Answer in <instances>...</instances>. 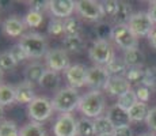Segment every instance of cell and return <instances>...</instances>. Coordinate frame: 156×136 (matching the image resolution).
<instances>
[{"mask_svg":"<svg viewBox=\"0 0 156 136\" xmlns=\"http://www.w3.org/2000/svg\"><path fill=\"white\" fill-rule=\"evenodd\" d=\"M147 69V75H145V79H144L143 84L149 89H156V65H152Z\"/></svg>","mask_w":156,"mask_h":136,"instance_id":"obj_38","label":"cell"},{"mask_svg":"<svg viewBox=\"0 0 156 136\" xmlns=\"http://www.w3.org/2000/svg\"><path fill=\"white\" fill-rule=\"evenodd\" d=\"M49 10L57 19H61V18L67 19V18L72 17L73 11L76 10V2L73 0H50Z\"/></svg>","mask_w":156,"mask_h":136,"instance_id":"obj_13","label":"cell"},{"mask_svg":"<svg viewBox=\"0 0 156 136\" xmlns=\"http://www.w3.org/2000/svg\"><path fill=\"white\" fill-rule=\"evenodd\" d=\"M55 136H77V121L71 113H62L57 117L53 127Z\"/></svg>","mask_w":156,"mask_h":136,"instance_id":"obj_9","label":"cell"},{"mask_svg":"<svg viewBox=\"0 0 156 136\" xmlns=\"http://www.w3.org/2000/svg\"><path fill=\"white\" fill-rule=\"evenodd\" d=\"M106 117L112 121V124L115 128H118V127H125V125H129V123H130V119H129V113L128 110H125V109H122L121 106H118V105H113L112 108L107 110V114Z\"/></svg>","mask_w":156,"mask_h":136,"instance_id":"obj_16","label":"cell"},{"mask_svg":"<svg viewBox=\"0 0 156 136\" xmlns=\"http://www.w3.org/2000/svg\"><path fill=\"white\" fill-rule=\"evenodd\" d=\"M139 136H155L154 134H141V135H139Z\"/></svg>","mask_w":156,"mask_h":136,"instance_id":"obj_46","label":"cell"},{"mask_svg":"<svg viewBox=\"0 0 156 136\" xmlns=\"http://www.w3.org/2000/svg\"><path fill=\"white\" fill-rule=\"evenodd\" d=\"M77 135L79 136H97L95 135V125L94 120L82 117L77 120Z\"/></svg>","mask_w":156,"mask_h":136,"instance_id":"obj_27","label":"cell"},{"mask_svg":"<svg viewBox=\"0 0 156 136\" xmlns=\"http://www.w3.org/2000/svg\"><path fill=\"white\" fill-rule=\"evenodd\" d=\"M53 105L52 101H49L45 97H37L33 102L27 105V113L29 117L35 123H42L48 120L53 113Z\"/></svg>","mask_w":156,"mask_h":136,"instance_id":"obj_5","label":"cell"},{"mask_svg":"<svg viewBox=\"0 0 156 136\" xmlns=\"http://www.w3.org/2000/svg\"><path fill=\"white\" fill-rule=\"evenodd\" d=\"M0 84H2V71H0Z\"/></svg>","mask_w":156,"mask_h":136,"instance_id":"obj_48","label":"cell"},{"mask_svg":"<svg viewBox=\"0 0 156 136\" xmlns=\"http://www.w3.org/2000/svg\"><path fill=\"white\" fill-rule=\"evenodd\" d=\"M147 75V69H144L143 67H137V68H129L125 78L129 83H141L145 79Z\"/></svg>","mask_w":156,"mask_h":136,"instance_id":"obj_30","label":"cell"},{"mask_svg":"<svg viewBox=\"0 0 156 136\" xmlns=\"http://www.w3.org/2000/svg\"><path fill=\"white\" fill-rule=\"evenodd\" d=\"M110 79V74L107 69L101 65H92L87 69V84L86 86L92 87L94 90L105 89L107 82Z\"/></svg>","mask_w":156,"mask_h":136,"instance_id":"obj_10","label":"cell"},{"mask_svg":"<svg viewBox=\"0 0 156 136\" xmlns=\"http://www.w3.org/2000/svg\"><path fill=\"white\" fill-rule=\"evenodd\" d=\"M107 69V72L110 74V76H125L128 72L129 67L126 65L124 59H119V57H114L112 61L105 67Z\"/></svg>","mask_w":156,"mask_h":136,"instance_id":"obj_22","label":"cell"},{"mask_svg":"<svg viewBox=\"0 0 156 136\" xmlns=\"http://www.w3.org/2000/svg\"><path fill=\"white\" fill-rule=\"evenodd\" d=\"M87 69L83 64H73L65 69V78H67L69 87L79 89L87 84Z\"/></svg>","mask_w":156,"mask_h":136,"instance_id":"obj_12","label":"cell"},{"mask_svg":"<svg viewBox=\"0 0 156 136\" xmlns=\"http://www.w3.org/2000/svg\"><path fill=\"white\" fill-rule=\"evenodd\" d=\"M148 15H149V17H151L152 22L156 23V2H151V3H149Z\"/></svg>","mask_w":156,"mask_h":136,"instance_id":"obj_44","label":"cell"},{"mask_svg":"<svg viewBox=\"0 0 156 136\" xmlns=\"http://www.w3.org/2000/svg\"><path fill=\"white\" fill-rule=\"evenodd\" d=\"M20 46L26 50L29 57L40 59L48 53V42L44 35L38 33H29L20 38Z\"/></svg>","mask_w":156,"mask_h":136,"instance_id":"obj_3","label":"cell"},{"mask_svg":"<svg viewBox=\"0 0 156 136\" xmlns=\"http://www.w3.org/2000/svg\"><path fill=\"white\" fill-rule=\"evenodd\" d=\"M132 15V6L126 2H118V8H117V13L114 15V22L117 25H128L129 20H130Z\"/></svg>","mask_w":156,"mask_h":136,"instance_id":"obj_20","label":"cell"},{"mask_svg":"<svg viewBox=\"0 0 156 136\" xmlns=\"http://www.w3.org/2000/svg\"><path fill=\"white\" fill-rule=\"evenodd\" d=\"M102 8H103L105 17L114 18V15L117 13V8H118V2H115V0H106V2H102Z\"/></svg>","mask_w":156,"mask_h":136,"instance_id":"obj_39","label":"cell"},{"mask_svg":"<svg viewBox=\"0 0 156 136\" xmlns=\"http://www.w3.org/2000/svg\"><path fill=\"white\" fill-rule=\"evenodd\" d=\"M128 26L130 27V30L136 37H148L149 33L155 27L151 17L148 15V13H144V11L132 15Z\"/></svg>","mask_w":156,"mask_h":136,"instance_id":"obj_6","label":"cell"},{"mask_svg":"<svg viewBox=\"0 0 156 136\" xmlns=\"http://www.w3.org/2000/svg\"><path fill=\"white\" fill-rule=\"evenodd\" d=\"M113 40L121 49L129 50L137 48V37L128 25H117L113 27Z\"/></svg>","mask_w":156,"mask_h":136,"instance_id":"obj_8","label":"cell"},{"mask_svg":"<svg viewBox=\"0 0 156 136\" xmlns=\"http://www.w3.org/2000/svg\"><path fill=\"white\" fill-rule=\"evenodd\" d=\"M48 33L53 37H60L64 34V22L61 19H52L48 26Z\"/></svg>","mask_w":156,"mask_h":136,"instance_id":"obj_36","label":"cell"},{"mask_svg":"<svg viewBox=\"0 0 156 136\" xmlns=\"http://www.w3.org/2000/svg\"><path fill=\"white\" fill-rule=\"evenodd\" d=\"M124 60L129 68H137V67H143L145 56H144V53L139 48H133V49L125 50Z\"/></svg>","mask_w":156,"mask_h":136,"instance_id":"obj_19","label":"cell"},{"mask_svg":"<svg viewBox=\"0 0 156 136\" xmlns=\"http://www.w3.org/2000/svg\"><path fill=\"white\" fill-rule=\"evenodd\" d=\"M8 52L11 53V56L14 57V60L16 61V64L18 63H22V61H25V60H27L29 59V56H27V53H26V50L23 49L22 46H20V44H16V45H14L12 48H11Z\"/></svg>","mask_w":156,"mask_h":136,"instance_id":"obj_37","label":"cell"},{"mask_svg":"<svg viewBox=\"0 0 156 136\" xmlns=\"http://www.w3.org/2000/svg\"><path fill=\"white\" fill-rule=\"evenodd\" d=\"M136 95H137L139 102L147 104V102L149 101V98H151V89L144 86V84H140V86L136 89Z\"/></svg>","mask_w":156,"mask_h":136,"instance_id":"obj_40","label":"cell"},{"mask_svg":"<svg viewBox=\"0 0 156 136\" xmlns=\"http://www.w3.org/2000/svg\"><path fill=\"white\" fill-rule=\"evenodd\" d=\"M3 116V106H0V117Z\"/></svg>","mask_w":156,"mask_h":136,"instance_id":"obj_47","label":"cell"},{"mask_svg":"<svg viewBox=\"0 0 156 136\" xmlns=\"http://www.w3.org/2000/svg\"><path fill=\"white\" fill-rule=\"evenodd\" d=\"M80 102V97L76 89L73 87H64L56 93L52 99L53 109L60 113H71L72 110L77 109Z\"/></svg>","mask_w":156,"mask_h":136,"instance_id":"obj_2","label":"cell"},{"mask_svg":"<svg viewBox=\"0 0 156 136\" xmlns=\"http://www.w3.org/2000/svg\"><path fill=\"white\" fill-rule=\"evenodd\" d=\"M45 60L49 69L52 71H64L69 67V57L64 49H50L45 54Z\"/></svg>","mask_w":156,"mask_h":136,"instance_id":"obj_11","label":"cell"},{"mask_svg":"<svg viewBox=\"0 0 156 136\" xmlns=\"http://www.w3.org/2000/svg\"><path fill=\"white\" fill-rule=\"evenodd\" d=\"M58 84H60L58 72L52 71V69H46L44 76L41 78V80H40V86L46 90H55L58 87Z\"/></svg>","mask_w":156,"mask_h":136,"instance_id":"obj_24","label":"cell"},{"mask_svg":"<svg viewBox=\"0 0 156 136\" xmlns=\"http://www.w3.org/2000/svg\"><path fill=\"white\" fill-rule=\"evenodd\" d=\"M64 22V34L65 35H79L80 23L75 17H69L62 20Z\"/></svg>","mask_w":156,"mask_h":136,"instance_id":"obj_31","label":"cell"},{"mask_svg":"<svg viewBox=\"0 0 156 136\" xmlns=\"http://www.w3.org/2000/svg\"><path fill=\"white\" fill-rule=\"evenodd\" d=\"M137 102H139V99H137L136 91H133V90L130 89L128 93H125L124 95L119 97L118 101H117V105L121 106L122 109H125V110H129V109L132 106H134Z\"/></svg>","mask_w":156,"mask_h":136,"instance_id":"obj_29","label":"cell"},{"mask_svg":"<svg viewBox=\"0 0 156 136\" xmlns=\"http://www.w3.org/2000/svg\"><path fill=\"white\" fill-rule=\"evenodd\" d=\"M90 59L95 63L97 65L101 67H106L110 61L114 59V50L113 46L110 45L109 41H102V40H95L92 42L91 48L88 49Z\"/></svg>","mask_w":156,"mask_h":136,"instance_id":"obj_4","label":"cell"},{"mask_svg":"<svg viewBox=\"0 0 156 136\" xmlns=\"http://www.w3.org/2000/svg\"><path fill=\"white\" fill-rule=\"evenodd\" d=\"M106 106V99L101 90H91L83 97H80L79 109L87 119H98L102 116Z\"/></svg>","mask_w":156,"mask_h":136,"instance_id":"obj_1","label":"cell"},{"mask_svg":"<svg viewBox=\"0 0 156 136\" xmlns=\"http://www.w3.org/2000/svg\"><path fill=\"white\" fill-rule=\"evenodd\" d=\"M15 65H16V61L14 60L10 52L0 53V71H10V69L15 68Z\"/></svg>","mask_w":156,"mask_h":136,"instance_id":"obj_33","label":"cell"},{"mask_svg":"<svg viewBox=\"0 0 156 136\" xmlns=\"http://www.w3.org/2000/svg\"><path fill=\"white\" fill-rule=\"evenodd\" d=\"M105 90L113 97H121L130 90V83L126 80L125 76H110Z\"/></svg>","mask_w":156,"mask_h":136,"instance_id":"obj_15","label":"cell"},{"mask_svg":"<svg viewBox=\"0 0 156 136\" xmlns=\"http://www.w3.org/2000/svg\"><path fill=\"white\" fill-rule=\"evenodd\" d=\"M128 113L130 121H144V120H147V117L149 114V109L144 102H137L134 106L129 109Z\"/></svg>","mask_w":156,"mask_h":136,"instance_id":"obj_25","label":"cell"},{"mask_svg":"<svg viewBox=\"0 0 156 136\" xmlns=\"http://www.w3.org/2000/svg\"><path fill=\"white\" fill-rule=\"evenodd\" d=\"M19 136H46L41 123H27L19 129Z\"/></svg>","mask_w":156,"mask_h":136,"instance_id":"obj_26","label":"cell"},{"mask_svg":"<svg viewBox=\"0 0 156 136\" xmlns=\"http://www.w3.org/2000/svg\"><path fill=\"white\" fill-rule=\"evenodd\" d=\"M37 98L34 93V89H33V84L29 83V82H22L19 83L16 87H15V101L18 104H30L34 99Z\"/></svg>","mask_w":156,"mask_h":136,"instance_id":"obj_17","label":"cell"},{"mask_svg":"<svg viewBox=\"0 0 156 136\" xmlns=\"http://www.w3.org/2000/svg\"><path fill=\"white\" fill-rule=\"evenodd\" d=\"M103 136H114V134H110V135H103Z\"/></svg>","mask_w":156,"mask_h":136,"instance_id":"obj_49","label":"cell"},{"mask_svg":"<svg viewBox=\"0 0 156 136\" xmlns=\"http://www.w3.org/2000/svg\"><path fill=\"white\" fill-rule=\"evenodd\" d=\"M95 33H97L98 40L109 41V38H113V29L107 23L101 22L99 25L95 27Z\"/></svg>","mask_w":156,"mask_h":136,"instance_id":"obj_34","label":"cell"},{"mask_svg":"<svg viewBox=\"0 0 156 136\" xmlns=\"http://www.w3.org/2000/svg\"><path fill=\"white\" fill-rule=\"evenodd\" d=\"M62 46H64L65 52H73L79 53L84 49L86 41L82 35H65V38L62 40Z\"/></svg>","mask_w":156,"mask_h":136,"instance_id":"obj_18","label":"cell"},{"mask_svg":"<svg viewBox=\"0 0 156 136\" xmlns=\"http://www.w3.org/2000/svg\"><path fill=\"white\" fill-rule=\"evenodd\" d=\"M23 22L29 27H40L44 22V17H42V14L34 13V11H29V13L26 14Z\"/></svg>","mask_w":156,"mask_h":136,"instance_id":"obj_35","label":"cell"},{"mask_svg":"<svg viewBox=\"0 0 156 136\" xmlns=\"http://www.w3.org/2000/svg\"><path fill=\"white\" fill-rule=\"evenodd\" d=\"M26 23L23 22L22 19H19V18L16 17H8L7 19L3 22L2 25V29H3V33H4L5 35H8V37L11 38H16V37H20L22 38L23 33H25V29H26Z\"/></svg>","mask_w":156,"mask_h":136,"instance_id":"obj_14","label":"cell"},{"mask_svg":"<svg viewBox=\"0 0 156 136\" xmlns=\"http://www.w3.org/2000/svg\"><path fill=\"white\" fill-rule=\"evenodd\" d=\"M0 136H19V129L16 124L11 120L0 121Z\"/></svg>","mask_w":156,"mask_h":136,"instance_id":"obj_32","label":"cell"},{"mask_svg":"<svg viewBox=\"0 0 156 136\" xmlns=\"http://www.w3.org/2000/svg\"><path fill=\"white\" fill-rule=\"evenodd\" d=\"M94 125H95V135L97 136L114 134V129H115V127L113 125L112 121H110L106 116H101V117H98V119H95Z\"/></svg>","mask_w":156,"mask_h":136,"instance_id":"obj_23","label":"cell"},{"mask_svg":"<svg viewBox=\"0 0 156 136\" xmlns=\"http://www.w3.org/2000/svg\"><path fill=\"white\" fill-rule=\"evenodd\" d=\"M148 41H149V44H151V46L156 49V26L154 27V29H152V31L149 33V35H148Z\"/></svg>","mask_w":156,"mask_h":136,"instance_id":"obj_45","label":"cell"},{"mask_svg":"<svg viewBox=\"0 0 156 136\" xmlns=\"http://www.w3.org/2000/svg\"><path fill=\"white\" fill-rule=\"evenodd\" d=\"M15 102V87L10 84H0V106H7Z\"/></svg>","mask_w":156,"mask_h":136,"instance_id":"obj_28","label":"cell"},{"mask_svg":"<svg viewBox=\"0 0 156 136\" xmlns=\"http://www.w3.org/2000/svg\"><path fill=\"white\" fill-rule=\"evenodd\" d=\"M76 13L87 20L97 22L105 17L102 3L95 0H79L76 2Z\"/></svg>","mask_w":156,"mask_h":136,"instance_id":"obj_7","label":"cell"},{"mask_svg":"<svg viewBox=\"0 0 156 136\" xmlns=\"http://www.w3.org/2000/svg\"><path fill=\"white\" fill-rule=\"evenodd\" d=\"M49 8V2H42V0H37V2H31L30 3V11L34 13L42 14L44 11H46Z\"/></svg>","mask_w":156,"mask_h":136,"instance_id":"obj_41","label":"cell"},{"mask_svg":"<svg viewBox=\"0 0 156 136\" xmlns=\"http://www.w3.org/2000/svg\"><path fill=\"white\" fill-rule=\"evenodd\" d=\"M45 67L42 64H40V63H31V64H29L27 67L25 68V80L29 82V83H35V82H38L40 83L41 78L44 76L45 74Z\"/></svg>","mask_w":156,"mask_h":136,"instance_id":"obj_21","label":"cell"},{"mask_svg":"<svg viewBox=\"0 0 156 136\" xmlns=\"http://www.w3.org/2000/svg\"><path fill=\"white\" fill-rule=\"evenodd\" d=\"M114 136H133L130 127L125 125V127H118L114 129Z\"/></svg>","mask_w":156,"mask_h":136,"instance_id":"obj_43","label":"cell"},{"mask_svg":"<svg viewBox=\"0 0 156 136\" xmlns=\"http://www.w3.org/2000/svg\"><path fill=\"white\" fill-rule=\"evenodd\" d=\"M145 121H147V125H148L149 128L156 131V108L149 110V114H148V117H147Z\"/></svg>","mask_w":156,"mask_h":136,"instance_id":"obj_42","label":"cell"}]
</instances>
